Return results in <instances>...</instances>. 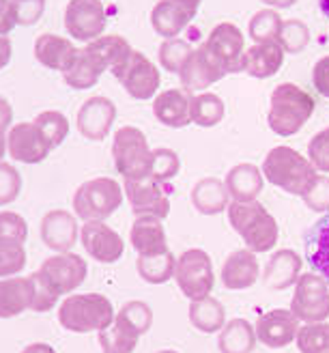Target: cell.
I'll return each mask as SVG.
<instances>
[{
    "mask_svg": "<svg viewBox=\"0 0 329 353\" xmlns=\"http://www.w3.org/2000/svg\"><path fill=\"white\" fill-rule=\"evenodd\" d=\"M112 302L101 293H82L67 297L59 308V323L74 334L101 332L114 321Z\"/></svg>",
    "mask_w": 329,
    "mask_h": 353,
    "instance_id": "cell-4",
    "label": "cell"
},
{
    "mask_svg": "<svg viewBox=\"0 0 329 353\" xmlns=\"http://www.w3.org/2000/svg\"><path fill=\"white\" fill-rule=\"evenodd\" d=\"M24 268H26L24 241L0 237V278L17 276Z\"/></svg>",
    "mask_w": 329,
    "mask_h": 353,
    "instance_id": "cell-41",
    "label": "cell"
},
{
    "mask_svg": "<svg viewBox=\"0 0 329 353\" xmlns=\"http://www.w3.org/2000/svg\"><path fill=\"white\" fill-rule=\"evenodd\" d=\"M20 353H56L54 349H52L47 343H32L28 347H24Z\"/></svg>",
    "mask_w": 329,
    "mask_h": 353,
    "instance_id": "cell-56",
    "label": "cell"
},
{
    "mask_svg": "<svg viewBox=\"0 0 329 353\" xmlns=\"http://www.w3.org/2000/svg\"><path fill=\"white\" fill-rule=\"evenodd\" d=\"M299 199L317 214H329V176L325 172H317Z\"/></svg>",
    "mask_w": 329,
    "mask_h": 353,
    "instance_id": "cell-44",
    "label": "cell"
},
{
    "mask_svg": "<svg viewBox=\"0 0 329 353\" xmlns=\"http://www.w3.org/2000/svg\"><path fill=\"white\" fill-rule=\"evenodd\" d=\"M295 343L299 353H329V323H304Z\"/></svg>",
    "mask_w": 329,
    "mask_h": 353,
    "instance_id": "cell-42",
    "label": "cell"
},
{
    "mask_svg": "<svg viewBox=\"0 0 329 353\" xmlns=\"http://www.w3.org/2000/svg\"><path fill=\"white\" fill-rule=\"evenodd\" d=\"M284 50L278 41L269 43H254L241 57V72L256 80H267L275 76L284 65Z\"/></svg>",
    "mask_w": 329,
    "mask_h": 353,
    "instance_id": "cell-22",
    "label": "cell"
},
{
    "mask_svg": "<svg viewBox=\"0 0 329 353\" xmlns=\"http://www.w3.org/2000/svg\"><path fill=\"white\" fill-rule=\"evenodd\" d=\"M278 43L284 54H299L310 43V28L301 20H282Z\"/></svg>",
    "mask_w": 329,
    "mask_h": 353,
    "instance_id": "cell-43",
    "label": "cell"
},
{
    "mask_svg": "<svg viewBox=\"0 0 329 353\" xmlns=\"http://www.w3.org/2000/svg\"><path fill=\"white\" fill-rule=\"evenodd\" d=\"M224 185L229 190L231 201L237 203H252L258 199V194L263 192L265 185V174L256 164L244 162L237 164L226 172V179H224Z\"/></svg>",
    "mask_w": 329,
    "mask_h": 353,
    "instance_id": "cell-27",
    "label": "cell"
},
{
    "mask_svg": "<svg viewBox=\"0 0 329 353\" xmlns=\"http://www.w3.org/2000/svg\"><path fill=\"white\" fill-rule=\"evenodd\" d=\"M258 274H261V268H258L256 254L248 248L235 250L226 256L220 272V280L224 289L229 291H244L256 285Z\"/></svg>",
    "mask_w": 329,
    "mask_h": 353,
    "instance_id": "cell-21",
    "label": "cell"
},
{
    "mask_svg": "<svg viewBox=\"0 0 329 353\" xmlns=\"http://www.w3.org/2000/svg\"><path fill=\"white\" fill-rule=\"evenodd\" d=\"M17 26H32L41 20L45 11V0H11Z\"/></svg>",
    "mask_w": 329,
    "mask_h": 353,
    "instance_id": "cell-50",
    "label": "cell"
},
{
    "mask_svg": "<svg viewBox=\"0 0 329 353\" xmlns=\"http://www.w3.org/2000/svg\"><path fill=\"white\" fill-rule=\"evenodd\" d=\"M290 312L301 323H321L329 316V285L319 274H301L295 295L290 299Z\"/></svg>",
    "mask_w": 329,
    "mask_h": 353,
    "instance_id": "cell-9",
    "label": "cell"
},
{
    "mask_svg": "<svg viewBox=\"0 0 329 353\" xmlns=\"http://www.w3.org/2000/svg\"><path fill=\"white\" fill-rule=\"evenodd\" d=\"M263 174L265 181L284 190L293 196H301L308 183L315 179L317 168L306 155L290 147H273L263 160Z\"/></svg>",
    "mask_w": 329,
    "mask_h": 353,
    "instance_id": "cell-3",
    "label": "cell"
},
{
    "mask_svg": "<svg viewBox=\"0 0 329 353\" xmlns=\"http://www.w3.org/2000/svg\"><path fill=\"white\" fill-rule=\"evenodd\" d=\"M22 190V176L13 164L0 162V207L13 203L20 196Z\"/></svg>",
    "mask_w": 329,
    "mask_h": 353,
    "instance_id": "cell-48",
    "label": "cell"
},
{
    "mask_svg": "<svg viewBox=\"0 0 329 353\" xmlns=\"http://www.w3.org/2000/svg\"><path fill=\"white\" fill-rule=\"evenodd\" d=\"M15 26H17V20H15V13L11 9V0H9V7L0 13V34H9Z\"/></svg>",
    "mask_w": 329,
    "mask_h": 353,
    "instance_id": "cell-53",
    "label": "cell"
},
{
    "mask_svg": "<svg viewBox=\"0 0 329 353\" xmlns=\"http://www.w3.org/2000/svg\"><path fill=\"white\" fill-rule=\"evenodd\" d=\"M226 114V105L215 93H194L189 97V121L198 128H215Z\"/></svg>",
    "mask_w": 329,
    "mask_h": 353,
    "instance_id": "cell-36",
    "label": "cell"
},
{
    "mask_svg": "<svg viewBox=\"0 0 329 353\" xmlns=\"http://www.w3.org/2000/svg\"><path fill=\"white\" fill-rule=\"evenodd\" d=\"M226 214L231 226L244 239L248 250H252L254 254H261L275 248L280 237L278 222H275V218L258 201L252 203L233 201L226 209Z\"/></svg>",
    "mask_w": 329,
    "mask_h": 353,
    "instance_id": "cell-2",
    "label": "cell"
},
{
    "mask_svg": "<svg viewBox=\"0 0 329 353\" xmlns=\"http://www.w3.org/2000/svg\"><path fill=\"white\" fill-rule=\"evenodd\" d=\"M80 241L89 256L97 263L112 265L125 252V243L114 228L103 220H89L80 228Z\"/></svg>",
    "mask_w": 329,
    "mask_h": 353,
    "instance_id": "cell-13",
    "label": "cell"
},
{
    "mask_svg": "<svg viewBox=\"0 0 329 353\" xmlns=\"http://www.w3.org/2000/svg\"><path fill=\"white\" fill-rule=\"evenodd\" d=\"M306 259L329 285V214H325L306 233Z\"/></svg>",
    "mask_w": 329,
    "mask_h": 353,
    "instance_id": "cell-30",
    "label": "cell"
},
{
    "mask_svg": "<svg viewBox=\"0 0 329 353\" xmlns=\"http://www.w3.org/2000/svg\"><path fill=\"white\" fill-rule=\"evenodd\" d=\"M39 272L59 295H69L86 280L89 268H86V263L80 254L59 252L54 256H47L41 263Z\"/></svg>",
    "mask_w": 329,
    "mask_h": 353,
    "instance_id": "cell-12",
    "label": "cell"
},
{
    "mask_svg": "<svg viewBox=\"0 0 329 353\" xmlns=\"http://www.w3.org/2000/svg\"><path fill=\"white\" fill-rule=\"evenodd\" d=\"M78 50L80 48H76L69 39L59 37V34H52V32H43L37 37V41H34L32 54L43 67L63 74L65 69L74 63Z\"/></svg>",
    "mask_w": 329,
    "mask_h": 353,
    "instance_id": "cell-26",
    "label": "cell"
},
{
    "mask_svg": "<svg viewBox=\"0 0 329 353\" xmlns=\"http://www.w3.org/2000/svg\"><path fill=\"white\" fill-rule=\"evenodd\" d=\"M0 237L26 241L28 237L26 220L20 214H13V211H0Z\"/></svg>",
    "mask_w": 329,
    "mask_h": 353,
    "instance_id": "cell-51",
    "label": "cell"
},
{
    "mask_svg": "<svg viewBox=\"0 0 329 353\" xmlns=\"http://www.w3.org/2000/svg\"><path fill=\"white\" fill-rule=\"evenodd\" d=\"M198 7L187 0H160L151 9V26L162 39H175L194 20Z\"/></svg>",
    "mask_w": 329,
    "mask_h": 353,
    "instance_id": "cell-19",
    "label": "cell"
},
{
    "mask_svg": "<svg viewBox=\"0 0 329 353\" xmlns=\"http://www.w3.org/2000/svg\"><path fill=\"white\" fill-rule=\"evenodd\" d=\"M282 28V17L275 9H261L256 11L248 22V37L254 43H269L278 41Z\"/></svg>",
    "mask_w": 329,
    "mask_h": 353,
    "instance_id": "cell-38",
    "label": "cell"
},
{
    "mask_svg": "<svg viewBox=\"0 0 329 353\" xmlns=\"http://www.w3.org/2000/svg\"><path fill=\"white\" fill-rule=\"evenodd\" d=\"M78 222L65 209H52L41 220V239L45 248L54 252H69L78 239Z\"/></svg>",
    "mask_w": 329,
    "mask_h": 353,
    "instance_id": "cell-20",
    "label": "cell"
},
{
    "mask_svg": "<svg viewBox=\"0 0 329 353\" xmlns=\"http://www.w3.org/2000/svg\"><path fill=\"white\" fill-rule=\"evenodd\" d=\"M7 153V132H0V162Z\"/></svg>",
    "mask_w": 329,
    "mask_h": 353,
    "instance_id": "cell-58",
    "label": "cell"
},
{
    "mask_svg": "<svg viewBox=\"0 0 329 353\" xmlns=\"http://www.w3.org/2000/svg\"><path fill=\"white\" fill-rule=\"evenodd\" d=\"M123 192L134 216H158L164 220L170 211V194L175 192V188L170 181L140 176V179H125Z\"/></svg>",
    "mask_w": 329,
    "mask_h": 353,
    "instance_id": "cell-8",
    "label": "cell"
},
{
    "mask_svg": "<svg viewBox=\"0 0 329 353\" xmlns=\"http://www.w3.org/2000/svg\"><path fill=\"white\" fill-rule=\"evenodd\" d=\"M181 170V160L172 149H153V162H151V172L149 176L158 181H170L175 179Z\"/></svg>",
    "mask_w": 329,
    "mask_h": 353,
    "instance_id": "cell-45",
    "label": "cell"
},
{
    "mask_svg": "<svg viewBox=\"0 0 329 353\" xmlns=\"http://www.w3.org/2000/svg\"><path fill=\"white\" fill-rule=\"evenodd\" d=\"M11 121H13L11 103L3 95H0V132H7L11 128Z\"/></svg>",
    "mask_w": 329,
    "mask_h": 353,
    "instance_id": "cell-54",
    "label": "cell"
},
{
    "mask_svg": "<svg viewBox=\"0 0 329 353\" xmlns=\"http://www.w3.org/2000/svg\"><path fill=\"white\" fill-rule=\"evenodd\" d=\"M175 282L189 302L209 297L215 287L211 256L200 248L185 250L175 265Z\"/></svg>",
    "mask_w": 329,
    "mask_h": 353,
    "instance_id": "cell-7",
    "label": "cell"
},
{
    "mask_svg": "<svg viewBox=\"0 0 329 353\" xmlns=\"http://www.w3.org/2000/svg\"><path fill=\"white\" fill-rule=\"evenodd\" d=\"M189 199H192V207L202 216H217L231 205L229 190L217 176H204V179L196 181Z\"/></svg>",
    "mask_w": 329,
    "mask_h": 353,
    "instance_id": "cell-28",
    "label": "cell"
},
{
    "mask_svg": "<svg viewBox=\"0 0 329 353\" xmlns=\"http://www.w3.org/2000/svg\"><path fill=\"white\" fill-rule=\"evenodd\" d=\"M192 43L185 41V39H164L160 43V50H158V61L162 65V69H166L168 74H177L183 69V65L187 63V59L192 57Z\"/></svg>",
    "mask_w": 329,
    "mask_h": 353,
    "instance_id": "cell-39",
    "label": "cell"
},
{
    "mask_svg": "<svg viewBox=\"0 0 329 353\" xmlns=\"http://www.w3.org/2000/svg\"><path fill=\"white\" fill-rule=\"evenodd\" d=\"M204 48L211 52V57L226 69L229 74L241 72V57H244V32L233 22H220L213 26L209 37L204 41Z\"/></svg>",
    "mask_w": 329,
    "mask_h": 353,
    "instance_id": "cell-15",
    "label": "cell"
},
{
    "mask_svg": "<svg viewBox=\"0 0 329 353\" xmlns=\"http://www.w3.org/2000/svg\"><path fill=\"white\" fill-rule=\"evenodd\" d=\"M226 76H229V72L211 57V52L204 48V43L194 48L192 57L187 59V63L179 72L183 91H187L189 95L202 93L204 88H209L211 84L220 82Z\"/></svg>",
    "mask_w": 329,
    "mask_h": 353,
    "instance_id": "cell-14",
    "label": "cell"
},
{
    "mask_svg": "<svg viewBox=\"0 0 329 353\" xmlns=\"http://www.w3.org/2000/svg\"><path fill=\"white\" fill-rule=\"evenodd\" d=\"M189 95L183 88H168L153 97V117L158 119L162 125L181 130L189 125Z\"/></svg>",
    "mask_w": 329,
    "mask_h": 353,
    "instance_id": "cell-25",
    "label": "cell"
},
{
    "mask_svg": "<svg viewBox=\"0 0 329 353\" xmlns=\"http://www.w3.org/2000/svg\"><path fill=\"white\" fill-rule=\"evenodd\" d=\"M34 125L39 128L43 138L50 143L52 149H56L65 143V138L69 134V121L63 112L59 110H43L34 117Z\"/></svg>",
    "mask_w": 329,
    "mask_h": 353,
    "instance_id": "cell-40",
    "label": "cell"
},
{
    "mask_svg": "<svg viewBox=\"0 0 329 353\" xmlns=\"http://www.w3.org/2000/svg\"><path fill=\"white\" fill-rule=\"evenodd\" d=\"M7 151L20 164H39L50 155L52 147L34 123H17L7 134Z\"/></svg>",
    "mask_w": 329,
    "mask_h": 353,
    "instance_id": "cell-17",
    "label": "cell"
},
{
    "mask_svg": "<svg viewBox=\"0 0 329 353\" xmlns=\"http://www.w3.org/2000/svg\"><path fill=\"white\" fill-rule=\"evenodd\" d=\"M131 248L138 256H153L168 250V239L162 218L158 216H136L129 231Z\"/></svg>",
    "mask_w": 329,
    "mask_h": 353,
    "instance_id": "cell-24",
    "label": "cell"
},
{
    "mask_svg": "<svg viewBox=\"0 0 329 353\" xmlns=\"http://www.w3.org/2000/svg\"><path fill=\"white\" fill-rule=\"evenodd\" d=\"M108 17L101 0H69L65 7V28L69 37L91 43L106 30Z\"/></svg>",
    "mask_w": 329,
    "mask_h": 353,
    "instance_id": "cell-11",
    "label": "cell"
},
{
    "mask_svg": "<svg viewBox=\"0 0 329 353\" xmlns=\"http://www.w3.org/2000/svg\"><path fill=\"white\" fill-rule=\"evenodd\" d=\"M189 323L202 334L220 332L226 323V310L224 304L215 297H204L198 302H189Z\"/></svg>",
    "mask_w": 329,
    "mask_h": 353,
    "instance_id": "cell-35",
    "label": "cell"
},
{
    "mask_svg": "<svg viewBox=\"0 0 329 353\" xmlns=\"http://www.w3.org/2000/svg\"><path fill=\"white\" fill-rule=\"evenodd\" d=\"M319 7H321V13L329 20V0H319Z\"/></svg>",
    "mask_w": 329,
    "mask_h": 353,
    "instance_id": "cell-59",
    "label": "cell"
},
{
    "mask_svg": "<svg viewBox=\"0 0 329 353\" xmlns=\"http://www.w3.org/2000/svg\"><path fill=\"white\" fill-rule=\"evenodd\" d=\"M114 119H116L114 101L108 97L95 95L82 103V108L78 110L76 125L84 138L93 140V143H99V140H103L110 134V130L114 125Z\"/></svg>",
    "mask_w": 329,
    "mask_h": 353,
    "instance_id": "cell-18",
    "label": "cell"
},
{
    "mask_svg": "<svg viewBox=\"0 0 329 353\" xmlns=\"http://www.w3.org/2000/svg\"><path fill=\"white\" fill-rule=\"evenodd\" d=\"M308 160L319 172L329 174V128L315 134L308 143Z\"/></svg>",
    "mask_w": 329,
    "mask_h": 353,
    "instance_id": "cell-49",
    "label": "cell"
},
{
    "mask_svg": "<svg viewBox=\"0 0 329 353\" xmlns=\"http://www.w3.org/2000/svg\"><path fill=\"white\" fill-rule=\"evenodd\" d=\"M112 160L118 174L125 179H140L149 176L151 162H153V149L147 143L145 132L134 125H123L116 130L112 140Z\"/></svg>",
    "mask_w": 329,
    "mask_h": 353,
    "instance_id": "cell-6",
    "label": "cell"
},
{
    "mask_svg": "<svg viewBox=\"0 0 329 353\" xmlns=\"http://www.w3.org/2000/svg\"><path fill=\"white\" fill-rule=\"evenodd\" d=\"M97 334H99V345H101L103 353H134V349L138 345L136 339L127 336V334L120 332L116 325H110Z\"/></svg>",
    "mask_w": 329,
    "mask_h": 353,
    "instance_id": "cell-47",
    "label": "cell"
},
{
    "mask_svg": "<svg viewBox=\"0 0 329 353\" xmlns=\"http://www.w3.org/2000/svg\"><path fill=\"white\" fill-rule=\"evenodd\" d=\"M11 52H13V48H11L9 37H7V34H0V69H5L9 65Z\"/></svg>",
    "mask_w": 329,
    "mask_h": 353,
    "instance_id": "cell-55",
    "label": "cell"
},
{
    "mask_svg": "<svg viewBox=\"0 0 329 353\" xmlns=\"http://www.w3.org/2000/svg\"><path fill=\"white\" fill-rule=\"evenodd\" d=\"M112 76L125 88L129 97L140 99V101L153 99L158 95V88L162 84L158 65L151 63L149 57H145L142 52H138V50H134L131 57L120 67L114 69Z\"/></svg>",
    "mask_w": 329,
    "mask_h": 353,
    "instance_id": "cell-10",
    "label": "cell"
},
{
    "mask_svg": "<svg viewBox=\"0 0 329 353\" xmlns=\"http://www.w3.org/2000/svg\"><path fill=\"white\" fill-rule=\"evenodd\" d=\"M28 278L32 282V304H30V310L32 312H47V310L54 308L61 295L54 289H52L50 282L41 276V272H34Z\"/></svg>",
    "mask_w": 329,
    "mask_h": 353,
    "instance_id": "cell-46",
    "label": "cell"
},
{
    "mask_svg": "<svg viewBox=\"0 0 329 353\" xmlns=\"http://www.w3.org/2000/svg\"><path fill=\"white\" fill-rule=\"evenodd\" d=\"M312 84L317 91L329 99V57H323L312 67Z\"/></svg>",
    "mask_w": 329,
    "mask_h": 353,
    "instance_id": "cell-52",
    "label": "cell"
},
{
    "mask_svg": "<svg viewBox=\"0 0 329 353\" xmlns=\"http://www.w3.org/2000/svg\"><path fill=\"white\" fill-rule=\"evenodd\" d=\"M84 48L97 59V63L103 67V72H114L134 52L129 41L125 37H120V34H101L99 39L86 43Z\"/></svg>",
    "mask_w": 329,
    "mask_h": 353,
    "instance_id": "cell-31",
    "label": "cell"
},
{
    "mask_svg": "<svg viewBox=\"0 0 329 353\" xmlns=\"http://www.w3.org/2000/svg\"><path fill=\"white\" fill-rule=\"evenodd\" d=\"M175 265L177 259L170 250L153 256H138L136 259V272L140 280L149 282V285H166L168 280L175 278Z\"/></svg>",
    "mask_w": 329,
    "mask_h": 353,
    "instance_id": "cell-37",
    "label": "cell"
},
{
    "mask_svg": "<svg viewBox=\"0 0 329 353\" xmlns=\"http://www.w3.org/2000/svg\"><path fill=\"white\" fill-rule=\"evenodd\" d=\"M158 353H179V351H175V349H162V351H158Z\"/></svg>",
    "mask_w": 329,
    "mask_h": 353,
    "instance_id": "cell-62",
    "label": "cell"
},
{
    "mask_svg": "<svg viewBox=\"0 0 329 353\" xmlns=\"http://www.w3.org/2000/svg\"><path fill=\"white\" fill-rule=\"evenodd\" d=\"M112 325H116L120 332H125L127 336L140 341V336H145L153 325V310L147 302L134 299V302H127L114 314Z\"/></svg>",
    "mask_w": 329,
    "mask_h": 353,
    "instance_id": "cell-34",
    "label": "cell"
},
{
    "mask_svg": "<svg viewBox=\"0 0 329 353\" xmlns=\"http://www.w3.org/2000/svg\"><path fill=\"white\" fill-rule=\"evenodd\" d=\"M32 304V282L30 278H0V319H13L30 310Z\"/></svg>",
    "mask_w": 329,
    "mask_h": 353,
    "instance_id": "cell-29",
    "label": "cell"
},
{
    "mask_svg": "<svg viewBox=\"0 0 329 353\" xmlns=\"http://www.w3.org/2000/svg\"><path fill=\"white\" fill-rule=\"evenodd\" d=\"M315 108L317 101L308 91L293 82H282L273 88L269 99V130L282 138L295 136L312 119Z\"/></svg>",
    "mask_w": 329,
    "mask_h": 353,
    "instance_id": "cell-1",
    "label": "cell"
},
{
    "mask_svg": "<svg viewBox=\"0 0 329 353\" xmlns=\"http://www.w3.org/2000/svg\"><path fill=\"white\" fill-rule=\"evenodd\" d=\"M125 192L118 181L110 176H95L84 181L74 194V211L84 222L103 220L106 222L123 203Z\"/></svg>",
    "mask_w": 329,
    "mask_h": 353,
    "instance_id": "cell-5",
    "label": "cell"
},
{
    "mask_svg": "<svg viewBox=\"0 0 329 353\" xmlns=\"http://www.w3.org/2000/svg\"><path fill=\"white\" fill-rule=\"evenodd\" d=\"M101 74L103 67L97 63V59L86 48H80L74 63L63 72V80L76 91H86V88H93L99 82Z\"/></svg>",
    "mask_w": 329,
    "mask_h": 353,
    "instance_id": "cell-33",
    "label": "cell"
},
{
    "mask_svg": "<svg viewBox=\"0 0 329 353\" xmlns=\"http://www.w3.org/2000/svg\"><path fill=\"white\" fill-rule=\"evenodd\" d=\"M301 321L295 314L290 312V308H273L263 312L256 319V339L261 341L269 349H282L288 347L290 343H295L297 332Z\"/></svg>",
    "mask_w": 329,
    "mask_h": 353,
    "instance_id": "cell-16",
    "label": "cell"
},
{
    "mask_svg": "<svg viewBox=\"0 0 329 353\" xmlns=\"http://www.w3.org/2000/svg\"><path fill=\"white\" fill-rule=\"evenodd\" d=\"M263 5H267V9H275V11H280V9H288L297 3V0H261Z\"/></svg>",
    "mask_w": 329,
    "mask_h": 353,
    "instance_id": "cell-57",
    "label": "cell"
},
{
    "mask_svg": "<svg viewBox=\"0 0 329 353\" xmlns=\"http://www.w3.org/2000/svg\"><path fill=\"white\" fill-rule=\"evenodd\" d=\"M256 330L248 319H231L217 336L220 353H252L256 349Z\"/></svg>",
    "mask_w": 329,
    "mask_h": 353,
    "instance_id": "cell-32",
    "label": "cell"
},
{
    "mask_svg": "<svg viewBox=\"0 0 329 353\" xmlns=\"http://www.w3.org/2000/svg\"><path fill=\"white\" fill-rule=\"evenodd\" d=\"M187 3H189V5H194V7H200L202 0H187Z\"/></svg>",
    "mask_w": 329,
    "mask_h": 353,
    "instance_id": "cell-61",
    "label": "cell"
},
{
    "mask_svg": "<svg viewBox=\"0 0 329 353\" xmlns=\"http://www.w3.org/2000/svg\"><path fill=\"white\" fill-rule=\"evenodd\" d=\"M301 256L295 250H275L263 270V282L273 291H284L297 285L301 276Z\"/></svg>",
    "mask_w": 329,
    "mask_h": 353,
    "instance_id": "cell-23",
    "label": "cell"
},
{
    "mask_svg": "<svg viewBox=\"0 0 329 353\" xmlns=\"http://www.w3.org/2000/svg\"><path fill=\"white\" fill-rule=\"evenodd\" d=\"M7 7H9V0H0V13H3Z\"/></svg>",
    "mask_w": 329,
    "mask_h": 353,
    "instance_id": "cell-60",
    "label": "cell"
}]
</instances>
